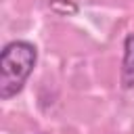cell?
Masks as SVG:
<instances>
[{"mask_svg":"<svg viewBox=\"0 0 134 134\" xmlns=\"http://www.w3.org/2000/svg\"><path fill=\"white\" fill-rule=\"evenodd\" d=\"M38 63V48L27 40H13L0 52V98L19 94Z\"/></svg>","mask_w":134,"mask_h":134,"instance_id":"obj_1","label":"cell"},{"mask_svg":"<svg viewBox=\"0 0 134 134\" xmlns=\"http://www.w3.org/2000/svg\"><path fill=\"white\" fill-rule=\"evenodd\" d=\"M119 82L124 90L134 88V34H128L124 40V57H121V73Z\"/></svg>","mask_w":134,"mask_h":134,"instance_id":"obj_2","label":"cell"}]
</instances>
